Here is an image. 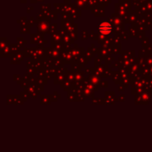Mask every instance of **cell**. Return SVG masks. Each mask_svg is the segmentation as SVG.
Listing matches in <instances>:
<instances>
[{
    "mask_svg": "<svg viewBox=\"0 0 152 152\" xmlns=\"http://www.w3.org/2000/svg\"><path fill=\"white\" fill-rule=\"evenodd\" d=\"M112 27L108 23H102L99 25V31L100 33H102L104 35H107L111 32Z\"/></svg>",
    "mask_w": 152,
    "mask_h": 152,
    "instance_id": "cell-1",
    "label": "cell"
}]
</instances>
